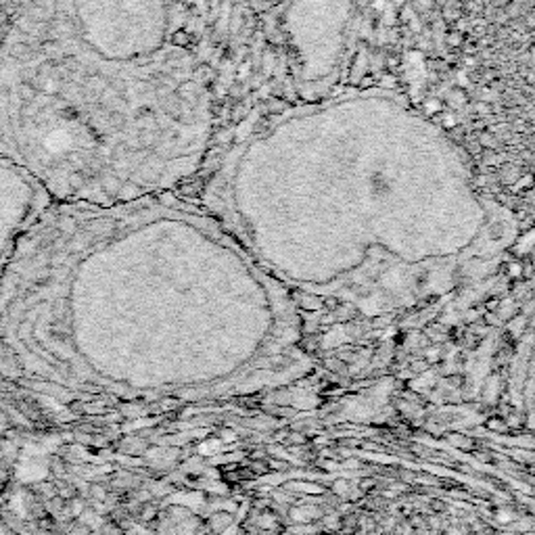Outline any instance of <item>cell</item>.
Masks as SVG:
<instances>
[{
	"label": "cell",
	"mask_w": 535,
	"mask_h": 535,
	"mask_svg": "<svg viewBox=\"0 0 535 535\" xmlns=\"http://www.w3.org/2000/svg\"><path fill=\"white\" fill-rule=\"evenodd\" d=\"M184 23L182 0H21L0 55L3 155L67 203L190 178L213 107Z\"/></svg>",
	"instance_id": "6da1fadb"
},
{
	"label": "cell",
	"mask_w": 535,
	"mask_h": 535,
	"mask_svg": "<svg viewBox=\"0 0 535 535\" xmlns=\"http://www.w3.org/2000/svg\"><path fill=\"white\" fill-rule=\"evenodd\" d=\"M355 0H289L280 28L299 86L322 97L339 67Z\"/></svg>",
	"instance_id": "7a4b0ae2"
}]
</instances>
